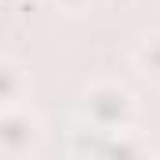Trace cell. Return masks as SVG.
<instances>
[{"label": "cell", "mask_w": 160, "mask_h": 160, "mask_svg": "<svg viewBox=\"0 0 160 160\" xmlns=\"http://www.w3.org/2000/svg\"><path fill=\"white\" fill-rule=\"evenodd\" d=\"M138 93L119 78H97L82 89V119L97 130L119 134V130H138Z\"/></svg>", "instance_id": "1"}, {"label": "cell", "mask_w": 160, "mask_h": 160, "mask_svg": "<svg viewBox=\"0 0 160 160\" xmlns=\"http://www.w3.org/2000/svg\"><path fill=\"white\" fill-rule=\"evenodd\" d=\"M130 67L138 71V78H145L153 89H160V30H149L134 41Z\"/></svg>", "instance_id": "4"}, {"label": "cell", "mask_w": 160, "mask_h": 160, "mask_svg": "<svg viewBox=\"0 0 160 160\" xmlns=\"http://www.w3.org/2000/svg\"><path fill=\"white\" fill-rule=\"evenodd\" d=\"M45 145V119L22 101L0 108V157H38Z\"/></svg>", "instance_id": "2"}, {"label": "cell", "mask_w": 160, "mask_h": 160, "mask_svg": "<svg viewBox=\"0 0 160 160\" xmlns=\"http://www.w3.org/2000/svg\"><path fill=\"white\" fill-rule=\"evenodd\" d=\"M56 11H63V15H82V11H89L93 8V0H48Z\"/></svg>", "instance_id": "5"}, {"label": "cell", "mask_w": 160, "mask_h": 160, "mask_svg": "<svg viewBox=\"0 0 160 160\" xmlns=\"http://www.w3.org/2000/svg\"><path fill=\"white\" fill-rule=\"evenodd\" d=\"M26 97H30V67L19 56L0 52V108L22 104Z\"/></svg>", "instance_id": "3"}]
</instances>
